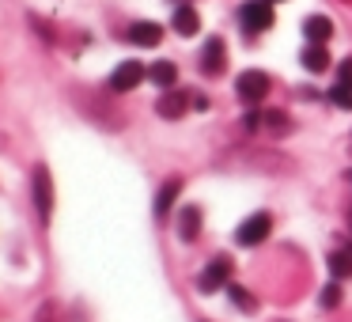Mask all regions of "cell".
Here are the masks:
<instances>
[{"label": "cell", "instance_id": "603a6c76", "mask_svg": "<svg viewBox=\"0 0 352 322\" xmlns=\"http://www.w3.org/2000/svg\"><path fill=\"white\" fill-rule=\"evenodd\" d=\"M269 4H273V0H269Z\"/></svg>", "mask_w": 352, "mask_h": 322}, {"label": "cell", "instance_id": "9c48e42d", "mask_svg": "<svg viewBox=\"0 0 352 322\" xmlns=\"http://www.w3.org/2000/svg\"><path fill=\"white\" fill-rule=\"evenodd\" d=\"M129 42L133 46H160L163 42V27L160 23H148V19H137L129 27Z\"/></svg>", "mask_w": 352, "mask_h": 322}, {"label": "cell", "instance_id": "9a60e30c", "mask_svg": "<svg viewBox=\"0 0 352 322\" xmlns=\"http://www.w3.org/2000/svg\"><path fill=\"white\" fill-rule=\"evenodd\" d=\"M178 190H182V178H167V182L160 186V193H155V216H160V220L170 213V205H175Z\"/></svg>", "mask_w": 352, "mask_h": 322}, {"label": "cell", "instance_id": "5bb4252c", "mask_svg": "<svg viewBox=\"0 0 352 322\" xmlns=\"http://www.w3.org/2000/svg\"><path fill=\"white\" fill-rule=\"evenodd\" d=\"M148 80H152V84H160L163 92H170V87L178 84V69H175V61H155V65H148Z\"/></svg>", "mask_w": 352, "mask_h": 322}, {"label": "cell", "instance_id": "7c38bea8", "mask_svg": "<svg viewBox=\"0 0 352 322\" xmlns=\"http://www.w3.org/2000/svg\"><path fill=\"white\" fill-rule=\"evenodd\" d=\"M299 65H303L307 72H326L329 69V50L322 46V42H311V46L299 54Z\"/></svg>", "mask_w": 352, "mask_h": 322}, {"label": "cell", "instance_id": "277c9868", "mask_svg": "<svg viewBox=\"0 0 352 322\" xmlns=\"http://www.w3.org/2000/svg\"><path fill=\"white\" fill-rule=\"evenodd\" d=\"M239 19H243V31L261 34L273 27V8H269V0H250V4L239 8Z\"/></svg>", "mask_w": 352, "mask_h": 322}, {"label": "cell", "instance_id": "4fadbf2b", "mask_svg": "<svg viewBox=\"0 0 352 322\" xmlns=\"http://www.w3.org/2000/svg\"><path fill=\"white\" fill-rule=\"evenodd\" d=\"M303 34H307V42H322V46H326V42L333 39V23H329L326 16H307Z\"/></svg>", "mask_w": 352, "mask_h": 322}, {"label": "cell", "instance_id": "5b68a950", "mask_svg": "<svg viewBox=\"0 0 352 322\" xmlns=\"http://www.w3.org/2000/svg\"><path fill=\"white\" fill-rule=\"evenodd\" d=\"M269 87H273V84H269V76H265V72H258V69L243 72V76L235 80L239 99H243V103H250V107H254V103H261V99H265V95H269Z\"/></svg>", "mask_w": 352, "mask_h": 322}, {"label": "cell", "instance_id": "30bf717a", "mask_svg": "<svg viewBox=\"0 0 352 322\" xmlns=\"http://www.w3.org/2000/svg\"><path fill=\"white\" fill-rule=\"evenodd\" d=\"M197 235H201V208L186 205L182 213H178V239H182V243H193Z\"/></svg>", "mask_w": 352, "mask_h": 322}, {"label": "cell", "instance_id": "ffe728a7", "mask_svg": "<svg viewBox=\"0 0 352 322\" xmlns=\"http://www.w3.org/2000/svg\"><path fill=\"white\" fill-rule=\"evenodd\" d=\"M265 125H269L273 133H284V129H288V118L276 114V110H273V114H265Z\"/></svg>", "mask_w": 352, "mask_h": 322}, {"label": "cell", "instance_id": "52a82bcc", "mask_svg": "<svg viewBox=\"0 0 352 322\" xmlns=\"http://www.w3.org/2000/svg\"><path fill=\"white\" fill-rule=\"evenodd\" d=\"M144 76H148V69L140 61H122L114 72H110V87H114V92H133Z\"/></svg>", "mask_w": 352, "mask_h": 322}, {"label": "cell", "instance_id": "8992f818", "mask_svg": "<svg viewBox=\"0 0 352 322\" xmlns=\"http://www.w3.org/2000/svg\"><path fill=\"white\" fill-rule=\"evenodd\" d=\"M190 107H193V95H190V92H175V87H170V92L160 95V103H155V114L167 118V122H175V118H182Z\"/></svg>", "mask_w": 352, "mask_h": 322}, {"label": "cell", "instance_id": "44dd1931", "mask_svg": "<svg viewBox=\"0 0 352 322\" xmlns=\"http://www.w3.org/2000/svg\"><path fill=\"white\" fill-rule=\"evenodd\" d=\"M337 84L352 87V57H349V61H341V69H337Z\"/></svg>", "mask_w": 352, "mask_h": 322}, {"label": "cell", "instance_id": "ba28073f", "mask_svg": "<svg viewBox=\"0 0 352 322\" xmlns=\"http://www.w3.org/2000/svg\"><path fill=\"white\" fill-rule=\"evenodd\" d=\"M223 65H228V46H223V39H208L205 50H201V72H205V76H220Z\"/></svg>", "mask_w": 352, "mask_h": 322}, {"label": "cell", "instance_id": "7a4b0ae2", "mask_svg": "<svg viewBox=\"0 0 352 322\" xmlns=\"http://www.w3.org/2000/svg\"><path fill=\"white\" fill-rule=\"evenodd\" d=\"M269 231H273V216H269V213H254V216H246V220L239 224L235 243L239 246H258V243H265V239H269Z\"/></svg>", "mask_w": 352, "mask_h": 322}, {"label": "cell", "instance_id": "d6986e66", "mask_svg": "<svg viewBox=\"0 0 352 322\" xmlns=\"http://www.w3.org/2000/svg\"><path fill=\"white\" fill-rule=\"evenodd\" d=\"M341 281H329L326 292H322V307H337V299H341V288H337Z\"/></svg>", "mask_w": 352, "mask_h": 322}, {"label": "cell", "instance_id": "7402d4cb", "mask_svg": "<svg viewBox=\"0 0 352 322\" xmlns=\"http://www.w3.org/2000/svg\"><path fill=\"white\" fill-rule=\"evenodd\" d=\"M175 4H186V0H175Z\"/></svg>", "mask_w": 352, "mask_h": 322}, {"label": "cell", "instance_id": "3957f363", "mask_svg": "<svg viewBox=\"0 0 352 322\" xmlns=\"http://www.w3.org/2000/svg\"><path fill=\"white\" fill-rule=\"evenodd\" d=\"M31 186H34V208H38L42 224H50V216H54V178H50V171L42 163L34 167Z\"/></svg>", "mask_w": 352, "mask_h": 322}, {"label": "cell", "instance_id": "e0dca14e", "mask_svg": "<svg viewBox=\"0 0 352 322\" xmlns=\"http://www.w3.org/2000/svg\"><path fill=\"white\" fill-rule=\"evenodd\" d=\"M228 296L235 299V307H243V311H258V299H254L246 288H239V284H228Z\"/></svg>", "mask_w": 352, "mask_h": 322}, {"label": "cell", "instance_id": "2e32d148", "mask_svg": "<svg viewBox=\"0 0 352 322\" xmlns=\"http://www.w3.org/2000/svg\"><path fill=\"white\" fill-rule=\"evenodd\" d=\"M329 273H333V281H344V277H352V250L344 246V250H333L329 254Z\"/></svg>", "mask_w": 352, "mask_h": 322}, {"label": "cell", "instance_id": "ac0fdd59", "mask_svg": "<svg viewBox=\"0 0 352 322\" xmlns=\"http://www.w3.org/2000/svg\"><path fill=\"white\" fill-rule=\"evenodd\" d=\"M329 103H333V107H341V110H352V87L337 84L333 92H329Z\"/></svg>", "mask_w": 352, "mask_h": 322}, {"label": "cell", "instance_id": "6da1fadb", "mask_svg": "<svg viewBox=\"0 0 352 322\" xmlns=\"http://www.w3.org/2000/svg\"><path fill=\"white\" fill-rule=\"evenodd\" d=\"M231 273H235V261H231L228 254H216V258L201 269L197 288L201 292H220V288H228V284H231Z\"/></svg>", "mask_w": 352, "mask_h": 322}, {"label": "cell", "instance_id": "8fae6325", "mask_svg": "<svg viewBox=\"0 0 352 322\" xmlns=\"http://www.w3.org/2000/svg\"><path fill=\"white\" fill-rule=\"evenodd\" d=\"M175 31L182 34V39H193V34L201 31V16L193 12V4H178L175 8Z\"/></svg>", "mask_w": 352, "mask_h": 322}]
</instances>
